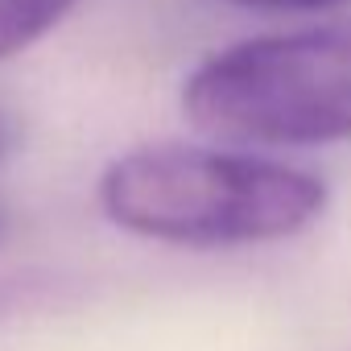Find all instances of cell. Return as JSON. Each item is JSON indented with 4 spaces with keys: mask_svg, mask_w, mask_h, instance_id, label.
<instances>
[{
    "mask_svg": "<svg viewBox=\"0 0 351 351\" xmlns=\"http://www.w3.org/2000/svg\"><path fill=\"white\" fill-rule=\"evenodd\" d=\"M99 211L128 236L178 248H252L293 240L326 211V182L252 149L141 145L112 157Z\"/></svg>",
    "mask_w": 351,
    "mask_h": 351,
    "instance_id": "1",
    "label": "cell"
},
{
    "mask_svg": "<svg viewBox=\"0 0 351 351\" xmlns=\"http://www.w3.org/2000/svg\"><path fill=\"white\" fill-rule=\"evenodd\" d=\"M182 112L199 132L252 153L351 141V17L207 54L182 79Z\"/></svg>",
    "mask_w": 351,
    "mask_h": 351,
    "instance_id": "2",
    "label": "cell"
},
{
    "mask_svg": "<svg viewBox=\"0 0 351 351\" xmlns=\"http://www.w3.org/2000/svg\"><path fill=\"white\" fill-rule=\"evenodd\" d=\"M79 0H0V58L38 46Z\"/></svg>",
    "mask_w": 351,
    "mask_h": 351,
    "instance_id": "3",
    "label": "cell"
},
{
    "mask_svg": "<svg viewBox=\"0 0 351 351\" xmlns=\"http://www.w3.org/2000/svg\"><path fill=\"white\" fill-rule=\"evenodd\" d=\"M236 5L256 13H335V9H347L351 0H236Z\"/></svg>",
    "mask_w": 351,
    "mask_h": 351,
    "instance_id": "4",
    "label": "cell"
},
{
    "mask_svg": "<svg viewBox=\"0 0 351 351\" xmlns=\"http://www.w3.org/2000/svg\"><path fill=\"white\" fill-rule=\"evenodd\" d=\"M0 236H5V215H0Z\"/></svg>",
    "mask_w": 351,
    "mask_h": 351,
    "instance_id": "5",
    "label": "cell"
},
{
    "mask_svg": "<svg viewBox=\"0 0 351 351\" xmlns=\"http://www.w3.org/2000/svg\"><path fill=\"white\" fill-rule=\"evenodd\" d=\"M0 149H5V132H0Z\"/></svg>",
    "mask_w": 351,
    "mask_h": 351,
    "instance_id": "6",
    "label": "cell"
}]
</instances>
